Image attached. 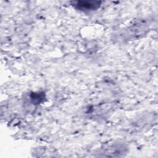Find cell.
I'll list each match as a JSON object with an SVG mask.
<instances>
[{"label":"cell","instance_id":"cell-1","mask_svg":"<svg viewBox=\"0 0 158 158\" xmlns=\"http://www.w3.org/2000/svg\"><path fill=\"white\" fill-rule=\"evenodd\" d=\"M99 4L98 1H78L75 6L82 10H92L97 9Z\"/></svg>","mask_w":158,"mask_h":158}]
</instances>
